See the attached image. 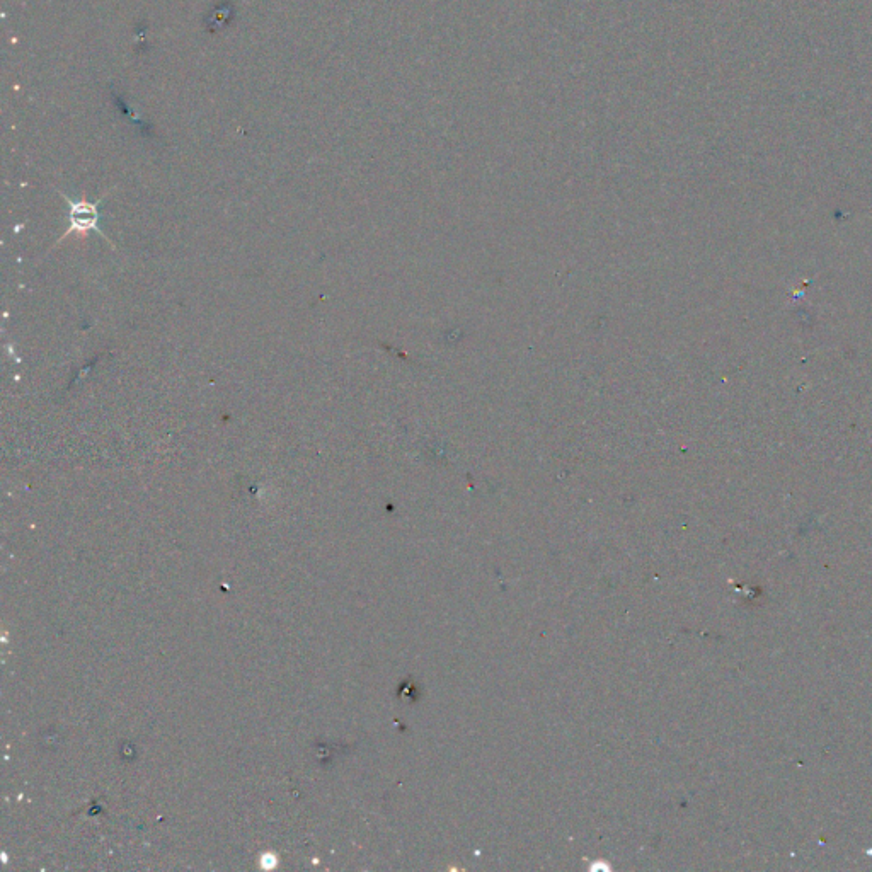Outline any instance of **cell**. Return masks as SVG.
I'll return each mask as SVG.
<instances>
[{
	"instance_id": "obj_1",
	"label": "cell",
	"mask_w": 872,
	"mask_h": 872,
	"mask_svg": "<svg viewBox=\"0 0 872 872\" xmlns=\"http://www.w3.org/2000/svg\"><path fill=\"white\" fill-rule=\"evenodd\" d=\"M62 196L69 207V215H67V230H65L64 236L58 239L57 246L60 242H64L70 234H84L86 236L87 232H98L99 236L104 237V241L109 242L108 237L104 236L98 227L99 220H101L99 205L103 203L104 198H99L98 201H87L74 200L64 193Z\"/></svg>"
}]
</instances>
